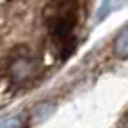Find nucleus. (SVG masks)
<instances>
[{
  "label": "nucleus",
  "mask_w": 128,
  "mask_h": 128,
  "mask_svg": "<svg viewBox=\"0 0 128 128\" xmlns=\"http://www.w3.org/2000/svg\"><path fill=\"white\" fill-rule=\"evenodd\" d=\"M115 54L118 58H128V29L117 38L115 42Z\"/></svg>",
  "instance_id": "obj_1"
}]
</instances>
